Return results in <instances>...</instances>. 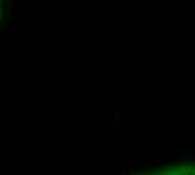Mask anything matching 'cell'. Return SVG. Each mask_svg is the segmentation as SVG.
Masks as SVG:
<instances>
[{"label": "cell", "instance_id": "cell-1", "mask_svg": "<svg viewBox=\"0 0 195 175\" xmlns=\"http://www.w3.org/2000/svg\"><path fill=\"white\" fill-rule=\"evenodd\" d=\"M140 175H195V163L165 168V170H156V172H148V174H140Z\"/></svg>", "mask_w": 195, "mask_h": 175}, {"label": "cell", "instance_id": "cell-2", "mask_svg": "<svg viewBox=\"0 0 195 175\" xmlns=\"http://www.w3.org/2000/svg\"><path fill=\"white\" fill-rule=\"evenodd\" d=\"M0 5H2V0H0ZM0 10H2V7H0Z\"/></svg>", "mask_w": 195, "mask_h": 175}]
</instances>
